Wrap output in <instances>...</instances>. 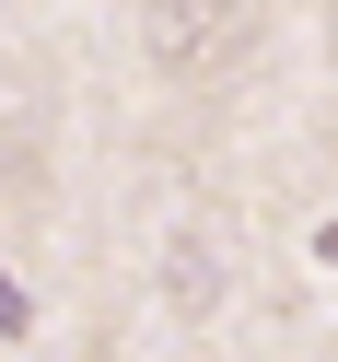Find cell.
Segmentation results:
<instances>
[{
    "label": "cell",
    "instance_id": "obj_1",
    "mask_svg": "<svg viewBox=\"0 0 338 362\" xmlns=\"http://www.w3.org/2000/svg\"><path fill=\"white\" fill-rule=\"evenodd\" d=\"M128 12H140V47L164 59L175 82L245 71V47H257V24H268V0H128Z\"/></svg>",
    "mask_w": 338,
    "mask_h": 362
},
{
    "label": "cell",
    "instance_id": "obj_2",
    "mask_svg": "<svg viewBox=\"0 0 338 362\" xmlns=\"http://www.w3.org/2000/svg\"><path fill=\"white\" fill-rule=\"evenodd\" d=\"M327 35H338V0H327Z\"/></svg>",
    "mask_w": 338,
    "mask_h": 362
}]
</instances>
